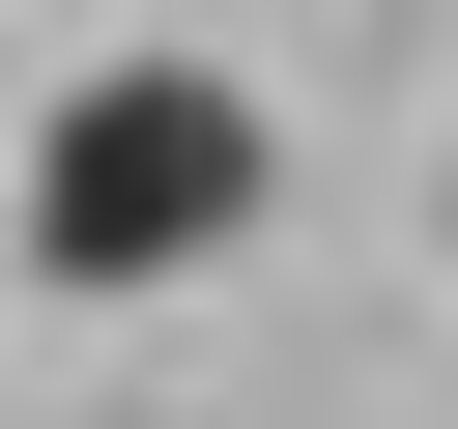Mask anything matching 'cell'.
Returning a JSON list of instances; mask_svg holds the SVG:
<instances>
[{"label": "cell", "instance_id": "1", "mask_svg": "<svg viewBox=\"0 0 458 429\" xmlns=\"http://www.w3.org/2000/svg\"><path fill=\"white\" fill-rule=\"evenodd\" d=\"M258 200H286V143H258L229 57H114V86L29 114V257H57V286H200Z\"/></svg>", "mask_w": 458, "mask_h": 429}]
</instances>
